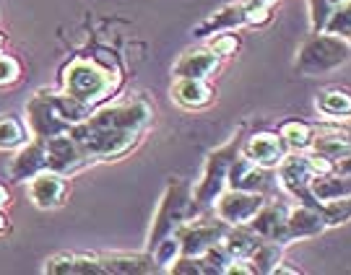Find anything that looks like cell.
<instances>
[{"label": "cell", "mask_w": 351, "mask_h": 275, "mask_svg": "<svg viewBox=\"0 0 351 275\" xmlns=\"http://www.w3.org/2000/svg\"><path fill=\"white\" fill-rule=\"evenodd\" d=\"M63 94L75 96L88 104H99L101 99H107L112 94L117 78L112 75V70H107L97 60H88V57H75L63 68Z\"/></svg>", "instance_id": "cell-5"}, {"label": "cell", "mask_w": 351, "mask_h": 275, "mask_svg": "<svg viewBox=\"0 0 351 275\" xmlns=\"http://www.w3.org/2000/svg\"><path fill=\"white\" fill-rule=\"evenodd\" d=\"M167 273H180V275H208L203 257H193V254H180L175 263L169 265Z\"/></svg>", "instance_id": "cell-35"}, {"label": "cell", "mask_w": 351, "mask_h": 275, "mask_svg": "<svg viewBox=\"0 0 351 275\" xmlns=\"http://www.w3.org/2000/svg\"><path fill=\"white\" fill-rule=\"evenodd\" d=\"M323 231H326V221H323V215H320V208L302 205V202H297L294 208H289V215H287L289 244H294V241H300V239L320 237Z\"/></svg>", "instance_id": "cell-16"}, {"label": "cell", "mask_w": 351, "mask_h": 275, "mask_svg": "<svg viewBox=\"0 0 351 275\" xmlns=\"http://www.w3.org/2000/svg\"><path fill=\"white\" fill-rule=\"evenodd\" d=\"M351 60V42L336 34H313V39H307L300 47L297 57H294V70L300 75H328L333 70H339Z\"/></svg>", "instance_id": "cell-3"}, {"label": "cell", "mask_w": 351, "mask_h": 275, "mask_svg": "<svg viewBox=\"0 0 351 275\" xmlns=\"http://www.w3.org/2000/svg\"><path fill=\"white\" fill-rule=\"evenodd\" d=\"M320 215L326 221V228L333 226H343L351 221V195L349 198H339V200H328L320 205Z\"/></svg>", "instance_id": "cell-30"}, {"label": "cell", "mask_w": 351, "mask_h": 275, "mask_svg": "<svg viewBox=\"0 0 351 275\" xmlns=\"http://www.w3.org/2000/svg\"><path fill=\"white\" fill-rule=\"evenodd\" d=\"M278 172V185L287 189V195H291L297 202L302 205H313V208H320V202L315 200L313 189H310V182H313V163H310V156L307 150H294V153H287L284 161L276 166Z\"/></svg>", "instance_id": "cell-7"}, {"label": "cell", "mask_w": 351, "mask_h": 275, "mask_svg": "<svg viewBox=\"0 0 351 275\" xmlns=\"http://www.w3.org/2000/svg\"><path fill=\"white\" fill-rule=\"evenodd\" d=\"M3 44H5V37H3V34H0V50H3Z\"/></svg>", "instance_id": "cell-41"}, {"label": "cell", "mask_w": 351, "mask_h": 275, "mask_svg": "<svg viewBox=\"0 0 351 275\" xmlns=\"http://www.w3.org/2000/svg\"><path fill=\"white\" fill-rule=\"evenodd\" d=\"M274 273L276 275H300V270H297V267H289V265H284V260H281V263L274 267Z\"/></svg>", "instance_id": "cell-37"}, {"label": "cell", "mask_w": 351, "mask_h": 275, "mask_svg": "<svg viewBox=\"0 0 351 275\" xmlns=\"http://www.w3.org/2000/svg\"><path fill=\"white\" fill-rule=\"evenodd\" d=\"M341 3L346 0H307V11H310V29L313 34L326 31V24L330 21V16L336 13Z\"/></svg>", "instance_id": "cell-29"}, {"label": "cell", "mask_w": 351, "mask_h": 275, "mask_svg": "<svg viewBox=\"0 0 351 275\" xmlns=\"http://www.w3.org/2000/svg\"><path fill=\"white\" fill-rule=\"evenodd\" d=\"M315 109L330 120H349L351 117V91L346 88H326L315 96Z\"/></svg>", "instance_id": "cell-24"}, {"label": "cell", "mask_w": 351, "mask_h": 275, "mask_svg": "<svg viewBox=\"0 0 351 275\" xmlns=\"http://www.w3.org/2000/svg\"><path fill=\"white\" fill-rule=\"evenodd\" d=\"M97 107L81 101L68 94H52V91H39L37 96L26 101V127L32 138L47 140V138L63 135L73 125L84 122Z\"/></svg>", "instance_id": "cell-1"}, {"label": "cell", "mask_w": 351, "mask_h": 275, "mask_svg": "<svg viewBox=\"0 0 351 275\" xmlns=\"http://www.w3.org/2000/svg\"><path fill=\"white\" fill-rule=\"evenodd\" d=\"M8 205H11V192H8V187H5V185H0V208L5 211Z\"/></svg>", "instance_id": "cell-38"}, {"label": "cell", "mask_w": 351, "mask_h": 275, "mask_svg": "<svg viewBox=\"0 0 351 275\" xmlns=\"http://www.w3.org/2000/svg\"><path fill=\"white\" fill-rule=\"evenodd\" d=\"M315 153L326 156L330 161H341L351 156V135L343 127H326V130H315L313 148Z\"/></svg>", "instance_id": "cell-21"}, {"label": "cell", "mask_w": 351, "mask_h": 275, "mask_svg": "<svg viewBox=\"0 0 351 275\" xmlns=\"http://www.w3.org/2000/svg\"><path fill=\"white\" fill-rule=\"evenodd\" d=\"M239 153L245 159H250L252 163H258L261 169H276L278 163L284 161L289 148L287 143H284V138H281V133L263 130V133H255V135L247 138Z\"/></svg>", "instance_id": "cell-12"}, {"label": "cell", "mask_w": 351, "mask_h": 275, "mask_svg": "<svg viewBox=\"0 0 351 275\" xmlns=\"http://www.w3.org/2000/svg\"><path fill=\"white\" fill-rule=\"evenodd\" d=\"M281 138L287 143L289 150H310L315 140V127L307 125V122H300V120H289L281 125Z\"/></svg>", "instance_id": "cell-27"}, {"label": "cell", "mask_w": 351, "mask_h": 275, "mask_svg": "<svg viewBox=\"0 0 351 275\" xmlns=\"http://www.w3.org/2000/svg\"><path fill=\"white\" fill-rule=\"evenodd\" d=\"M226 228L229 226L216 215V218H190L185 224L177 226L175 237L180 241V254H193V257H201L206 250H211L213 244H219L224 239Z\"/></svg>", "instance_id": "cell-8"}, {"label": "cell", "mask_w": 351, "mask_h": 275, "mask_svg": "<svg viewBox=\"0 0 351 275\" xmlns=\"http://www.w3.org/2000/svg\"><path fill=\"white\" fill-rule=\"evenodd\" d=\"M263 239L252 231L250 226H229L226 228L221 244L226 247V252L234 257V260H250V254L258 250Z\"/></svg>", "instance_id": "cell-25"}, {"label": "cell", "mask_w": 351, "mask_h": 275, "mask_svg": "<svg viewBox=\"0 0 351 275\" xmlns=\"http://www.w3.org/2000/svg\"><path fill=\"white\" fill-rule=\"evenodd\" d=\"M104 273H120V275H149L159 273L154 263L151 252H104L99 254Z\"/></svg>", "instance_id": "cell-18"}, {"label": "cell", "mask_w": 351, "mask_h": 275, "mask_svg": "<svg viewBox=\"0 0 351 275\" xmlns=\"http://www.w3.org/2000/svg\"><path fill=\"white\" fill-rule=\"evenodd\" d=\"M239 26H247V5L245 3H229L224 8L213 11L206 21L193 29V34L198 39H208L219 31H234Z\"/></svg>", "instance_id": "cell-17"}, {"label": "cell", "mask_w": 351, "mask_h": 275, "mask_svg": "<svg viewBox=\"0 0 351 275\" xmlns=\"http://www.w3.org/2000/svg\"><path fill=\"white\" fill-rule=\"evenodd\" d=\"M11 228V221H8V215L3 213V208H0V234H5Z\"/></svg>", "instance_id": "cell-40"}, {"label": "cell", "mask_w": 351, "mask_h": 275, "mask_svg": "<svg viewBox=\"0 0 351 275\" xmlns=\"http://www.w3.org/2000/svg\"><path fill=\"white\" fill-rule=\"evenodd\" d=\"M45 275H97L104 273L99 254H86V252H60L52 254L42 265Z\"/></svg>", "instance_id": "cell-14"}, {"label": "cell", "mask_w": 351, "mask_h": 275, "mask_svg": "<svg viewBox=\"0 0 351 275\" xmlns=\"http://www.w3.org/2000/svg\"><path fill=\"white\" fill-rule=\"evenodd\" d=\"M201 215L195 202H193V189L185 179H177V176H169L167 187H164V195L159 200V208L154 213V221H151L149 237H146V252H151L162 239L172 237L177 231V226Z\"/></svg>", "instance_id": "cell-2"}, {"label": "cell", "mask_w": 351, "mask_h": 275, "mask_svg": "<svg viewBox=\"0 0 351 275\" xmlns=\"http://www.w3.org/2000/svg\"><path fill=\"white\" fill-rule=\"evenodd\" d=\"M284 260V247L276 244V241H261L258 250L250 254V263L255 267V275H268L274 273V267Z\"/></svg>", "instance_id": "cell-28"}, {"label": "cell", "mask_w": 351, "mask_h": 275, "mask_svg": "<svg viewBox=\"0 0 351 275\" xmlns=\"http://www.w3.org/2000/svg\"><path fill=\"white\" fill-rule=\"evenodd\" d=\"M315 200L328 202V200H339V198H349L351 195V174L343 172H328V174H317L310 182Z\"/></svg>", "instance_id": "cell-23"}, {"label": "cell", "mask_w": 351, "mask_h": 275, "mask_svg": "<svg viewBox=\"0 0 351 275\" xmlns=\"http://www.w3.org/2000/svg\"><path fill=\"white\" fill-rule=\"evenodd\" d=\"M84 122L94 130H146L151 122V104L146 99L107 104L94 109Z\"/></svg>", "instance_id": "cell-6"}, {"label": "cell", "mask_w": 351, "mask_h": 275, "mask_svg": "<svg viewBox=\"0 0 351 275\" xmlns=\"http://www.w3.org/2000/svg\"><path fill=\"white\" fill-rule=\"evenodd\" d=\"M247 8H274L276 0H242Z\"/></svg>", "instance_id": "cell-36"}, {"label": "cell", "mask_w": 351, "mask_h": 275, "mask_svg": "<svg viewBox=\"0 0 351 275\" xmlns=\"http://www.w3.org/2000/svg\"><path fill=\"white\" fill-rule=\"evenodd\" d=\"M263 205H265L263 192L226 187L219 195V200L213 202V211H216V215L226 226H247Z\"/></svg>", "instance_id": "cell-9"}, {"label": "cell", "mask_w": 351, "mask_h": 275, "mask_svg": "<svg viewBox=\"0 0 351 275\" xmlns=\"http://www.w3.org/2000/svg\"><path fill=\"white\" fill-rule=\"evenodd\" d=\"M239 150H242V138H239V133H234L224 146L213 148L211 153L206 156L201 182H198V187L193 189V202H195V208H198L201 215L213 211V202L219 200V195L226 189L229 166H232V161L239 156Z\"/></svg>", "instance_id": "cell-4"}, {"label": "cell", "mask_w": 351, "mask_h": 275, "mask_svg": "<svg viewBox=\"0 0 351 275\" xmlns=\"http://www.w3.org/2000/svg\"><path fill=\"white\" fill-rule=\"evenodd\" d=\"M29 140V127L16 114H0V150H16Z\"/></svg>", "instance_id": "cell-26"}, {"label": "cell", "mask_w": 351, "mask_h": 275, "mask_svg": "<svg viewBox=\"0 0 351 275\" xmlns=\"http://www.w3.org/2000/svg\"><path fill=\"white\" fill-rule=\"evenodd\" d=\"M172 99L185 109H206L213 104V86L203 78H177Z\"/></svg>", "instance_id": "cell-20"}, {"label": "cell", "mask_w": 351, "mask_h": 275, "mask_svg": "<svg viewBox=\"0 0 351 275\" xmlns=\"http://www.w3.org/2000/svg\"><path fill=\"white\" fill-rule=\"evenodd\" d=\"M45 159H47V169L58 172V174L71 176L75 172H81L84 166L94 163L88 159V153L81 148V143L71 138L68 133L55 135L45 140Z\"/></svg>", "instance_id": "cell-10"}, {"label": "cell", "mask_w": 351, "mask_h": 275, "mask_svg": "<svg viewBox=\"0 0 351 275\" xmlns=\"http://www.w3.org/2000/svg\"><path fill=\"white\" fill-rule=\"evenodd\" d=\"M326 31L328 34H336V37H343V39L351 37V0L341 3L339 8H336V13L330 16V21L326 24Z\"/></svg>", "instance_id": "cell-33"}, {"label": "cell", "mask_w": 351, "mask_h": 275, "mask_svg": "<svg viewBox=\"0 0 351 275\" xmlns=\"http://www.w3.org/2000/svg\"><path fill=\"white\" fill-rule=\"evenodd\" d=\"M343 130H346V133H349V135H351V127H343Z\"/></svg>", "instance_id": "cell-42"}, {"label": "cell", "mask_w": 351, "mask_h": 275, "mask_svg": "<svg viewBox=\"0 0 351 275\" xmlns=\"http://www.w3.org/2000/svg\"><path fill=\"white\" fill-rule=\"evenodd\" d=\"M287 215H289V205L287 202H265L261 211L255 213L250 228L265 241H276L281 247H287Z\"/></svg>", "instance_id": "cell-13"}, {"label": "cell", "mask_w": 351, "mask_h": 275, "mask_svg": "<svg viewBox=\"0 0 351 275\" xmlns=\"http://www.w3.org/2000/svg\"><path fill=\"white\" fill-rule=\"evenodd\" d=\"M151 257H154V263H156V267H159V273H167V270H169V265L180 257V241H177L175 234L162 239V241L151 250Z\"/></svg>", "instance_id": "cell-31"}, {"label": "cell", "mask_w": 351, "mask_h": 275, "mask_svg": "<svg viewBox=\"0 0 351 275\" xmlns=\"http://www.w3.org/2000/svg\"><path fill=\"white\" fill-rule=\"evenodd\" d=\"M71 192V182L65 174H58L52 169L39 172L34 179H29V200L34 202V208L39 211H55L65 205Z\"/></svg>", "instance_id": "cell-11"}, {"label": "cell", "mask_w": 351, "mask_h": 275, "mask_svg": "<svg viewBox=\"0 0 351 275\" xmlns=\"http://www.w3.org/2000/svg\"><path fill=\"white\" fill-rule=\"evenodd\" d=\"M349 42H351V37H349Z\"/></svg>", "instance_id": "cell-43"}, {"label": "cell", "mask_w": 351, "mask_h": 275, "mask_svg": "<svg viewBox=\"0 0 351 275\" xmlns=\"http://www.w3.org/2000/svg\"><path fill=\"white\" fill-rule=\"evenodd\" d=\"M336 172L351 174V156H346V159H341V161H336Z\"/></svg>", "instance_id": "cell-39"}, {"label": "cell", "mask_w": 351, "mask_h": 275, "mask_svg": "<svg viewBox=\"0 0 351 275\" xmlns=\"http://www.w3.org/2000/svg\"><path fill=\"white\" fill-rule=\"evenodd\" d=\"M47 169V159H45V140L39 138H29L24 146H19L13 153V161L8 166L13 182H29L34 179L39 172Z\"/></svg>", "instance_id": "cell-15"}, {"label": "cell", "mask_w": 351, "mask_h": 275, "mask_svg": "<svg viewBox=\"0 0 351 275\" xmlns=\"http://www.w3.org/2000/svg\"><path fill=\"white\" fill-rule=\"evenodd\" d=\"M21 81V63L19 57L0 52V88L16 86Z\"/></svg>", "instance_id": "cell-34"}, {"label": "cell", "mask_w": 351, "mask_h": 275, "mask_svg": "<svg viewBox=\"0 0 351 275\" xmlns=\"http://www.w3.org/2000/svg\"><path fill=\"white\" fill-rule=\"evenodd\" d=\"M226 187L263 192L265 169H261L258 163H252L250 159H245V156L239 153L237 159L232 161V166H229V179H226Z\"/></svg>", "instance_id": "cell-22"}, {"label": "cell", "mask_w": 351, "mask_h": 275, "mask_svg": "<svg viewBox=\"0 0 351 275\" xmlns=\"http://www.w3.org/2000/svg\"><path fill=\"white\" fill-rule=\"evenodd\" d=\"M239 37L234 34V31H219V34H213V37H208V50L211 52H216L221 60L224 57H232V55H237L239 52Z\"/></svg>", "instance_id": "cell-32"}, {"label": "cell", "mask_w": 351, "mask_h": 275, "mask_svg": "<svg viewBox=\"0 0 351 275\" xmlns=\"http://www.w3.org/2000/svg\"><path fill=\"white\" fill-rule=\"evenodd\" d=\"M219 68H221V57L216 52H211L208 47H193L185 55H180V60L175 63V75L208 81Z\"/></svg>", "instance_id": "cell-19"}]
</instances>
